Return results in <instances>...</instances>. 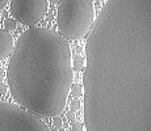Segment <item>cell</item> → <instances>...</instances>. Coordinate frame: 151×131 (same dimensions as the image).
I'll return each instance as SVG.
<instances>
[{"label":"cell","mask_w":151,"mask_h":131,"mask_svg":"<svg viewBox=\"0 0 151 131\" xmlns=\"http://www.w3.org/2000/svg\"><path fill=\"white\" fill-rule=\"evenodd\" d=\"M67 119H68V121H71V122L76 121V118H75V113L74 112H70L68 114H67Z\"/></svg>","instance_id":"4fadbf2b"},{"label":"cell","mask_w":151,"mask_h":131,"mask_svg":"<svg viewBox=\"0 0 151 131\" xmlns=\"http://www.w3.org/2000/svg\"><path fill=\"white\" fill-rule=\"evenodd\" d=\"M49 1H50L51 4H59V3L62 1V0H49Z\"/></svg>","instance_id":"e0dca14e"},{"label":"cell","mask_w":151,"mask_h":131,"mask_svg":"<svg viewBox=\"0 0 151 131\" xmlns=\"http://www.w3.org/2000/svg\"><path fill=\"white\" fill-rule=\"evenodd\" d=\"M80 105H82V102H80V100L78 97H75L74 100H72V102L71 105H70V109H71V112H76V110H79L80 109Z\"/></svg>","instance_id":"30bf717a"},{"label":"cell","mask_w":151,"mask_h":131,"mask_svg":"<svg viewBox=\"0 0 151 131\" xmlns=\"http://www.w3.org/2000/svg\"><path fill=\"white\" fill-rule=\"evenodd\" d=\"M63 127H67V121H63Z\"/></svg>","instance_id":"ac0fdd59"},{"label":"cell","mask_w":151,"mask_h":131,"mask_svg":"<svg viewBox=\"0 0 151 131\" xmlns=\"http://www.w3.org/2000/svg\"><path fill=\"white\" fill-rule=\"evenodd\" d=\"M7 85L5 84H0V94H5L7 93Z\"/></svg>","instance_id":"5bb4252c"},{"label":"cell","mask_w":151,"mask_h":131,"mask_svg":"<svg viewBox=\"0 0 151 131\" xmlns=\"http://www.w3.org/2000/svg\"><path fill=\"white\" fill-rule=\"evenodd\" d=\"M71 63H72V69H74V71H78V72L84 71V67H86V59H84L83 57L76 55V57L72 58Z\"/></svg>","instance_id":"52a82bcc"},{"label":"cell","mask_w":151,"mask_h":131,"mask_svg":"<svg viewBox=\"0 0 151 131\" xmlns=\"http://www.w3.org/2000/svg\"><path fill=\"white\" fill-rule=\"evenodd\" d=\"M84 129V126L80 122H78V121H75V122H72V126H71V131H83Z\"/></svg>","instance_id":"7c38bea8"},{"label":"cell","mask_w":151,"mask_h":131,"mask_svg":"<svg viewBox=\"0 0 151 131\" xmlns=\"http://www.w3.org/2000/svg\"><path fill=\"white\" fill-rule=\"evenodd\" d=\"M16 26H17V24H16V20H14V19H7L4 21V28H5V30H7V31L14 30V29H16Z\"/></svg>","instance_id":"9c48e42d"},{"label":"cell","mask_w":151,"mask_h":131,"mask_svg":"<svg viewBox=\"0 0 151 131\" xmlns=\"http://www.w3.org/2000/svg\"><path fill=\"white\" fill-rule=\"evenodd\" d=\"M13 37L5 29H0V60L8 58L13 51Z\"/></svg>","instance_id":"8992f818"},{"label":"cell","mask_w":151,"mask_h":131,"mask_svg":"<svg viewBox=\"0 0 151 131\" xmlns=\"http://www.w3.org/2000/svg\"><path fill=\"white\" fill-rule=\"evenodd\" d=\"M58 131H65V129H59V130H58Z\"/></svg>","instance_id":"d6986e66"},{"label":"cell","mask_w":151,"mask_h":131,"mask_svg":"<svg viewBox=\"0 0 151 131\" xmlns=\"http://www.w3.org/2000/svg\"><path fill=\"white\" fill-rule=\"evenodd\" d=\"M0 131H51L40 117L19 105L0 102Z\"/></svg>","instance_id":"277c9868"},{"label":"cell","mask_w":151,"mask_h":131,"mask_svg":"<svg viewBox=\"0 0 151 131\" xmlns=\"http://www.w3.org/2000/svg\"><path fill=\"white\" fill-rule=\"evenodd\" d=\"M53 126L55 127L57 130H59V129H62V126H63V119L60 118V117H54L53 119Z\"/></svg>","instance_id":"8fae6325"},{"label":"cell","mask_w":151,"mask_h":131,"mask_svg":"<svg viewBox=\"0 0 151 131\" xmlns=\"http://www.w3.org/2000/svg\"><path fill=\"white\" fill-rule=\"evenodd\" d=\"M49 0H11V13L16 21L34 25L47 13Z\"/></svg>","instance_id":"5b68a950"},{"label":"cell","mask_w":151,"mask_h":131,"mask_svg":"<svg viewBox=\"0 0 151 131\" xmlns=\"http://www.w3.org/2000/svg\"><path fill=\"white\" fill-rule=\"evenodd\" d=\"M82 85L86 131H151V0H106Z\"/></svg>","instance_id":"6da1fadb"},{"label":"cell","mask_w":151,"mask_h":131,"mask_svg":"<svg viewBox=\"0 0 151 131\" xmlns=\"http://www.w3.org/2000/svg\"><path fill=\"white\" fill-rule=\"evenodd\" d=\"M92 0H62L57 9V22L60 36L67 41L83 39L95 24Z\"/></svg>","instance_id":"3957f363"},{"label":"cell","mask_w":151,"mask_h":131,"mask_svg":"<svg viewBox=\"0 0 151 131\" xmlns=\"http://www.w3.org/2000/svg\"><path fill=\"white\" fill-rule=\"evenodd\" d=\"M96 1H103V0H96Z\"/></svg>","instance_id":"ffe728a7"},{"label":"cell","mask_w":151,"mask_h":131,"mask_svg":"<svg viewBox=\"0 0 151 131\" xmlns=\"http://www.w3.org/2000/svg\"><path fill=\"white\" fill-rule=\"evenodd\" d=\"M7 3H8V0H0V11H1L3 8L7 5Z\"/></svg>","instance_id":"2e32d148"},{"label":"cell","mask_w":151,"mask_h":131,"mask_svg":"<svg viewBox=\"0 0 151 131\" xmlns=\"http://www.w3.org/2000/svg\"><path fill=\"white\" fill-rule=\"evenodd\" d=\"M53 17H54L53 12H51V11H49V13L46 14V20H47V21H51V20H53Z\"/></svg>","instance_id":"9a60e30c"},{"label":"cell","mask_w":151,"mask_h":131,"mask_svg":"<svg viewBox=\"0 0 151 131\" xmlns=\"http://www.w3.org/2000/svg\"><path fill=\"white\" fill-rule=\"evenodd\" d=\"M67 39L45 28H30L19 37L7 68L12 97L37 117H57L65 110L74 84Z\"/></svg>","instance_id":"7a4b0ae2"},{"label":"cell","mask_w":151,"mask_h":131,"mask_svg":"<svg viewBox=\"0 0 151 131\" xmlns=\"http://www.w3.org/2000/svg\"><path fill=\"white\" fill-rule=\"evenodd\" d=\"M70 93H71V96H74V97H79L80 94H83V85L82 84H72Z\"/></svg>","instance_id":"ba28073f"}]
</instances>
